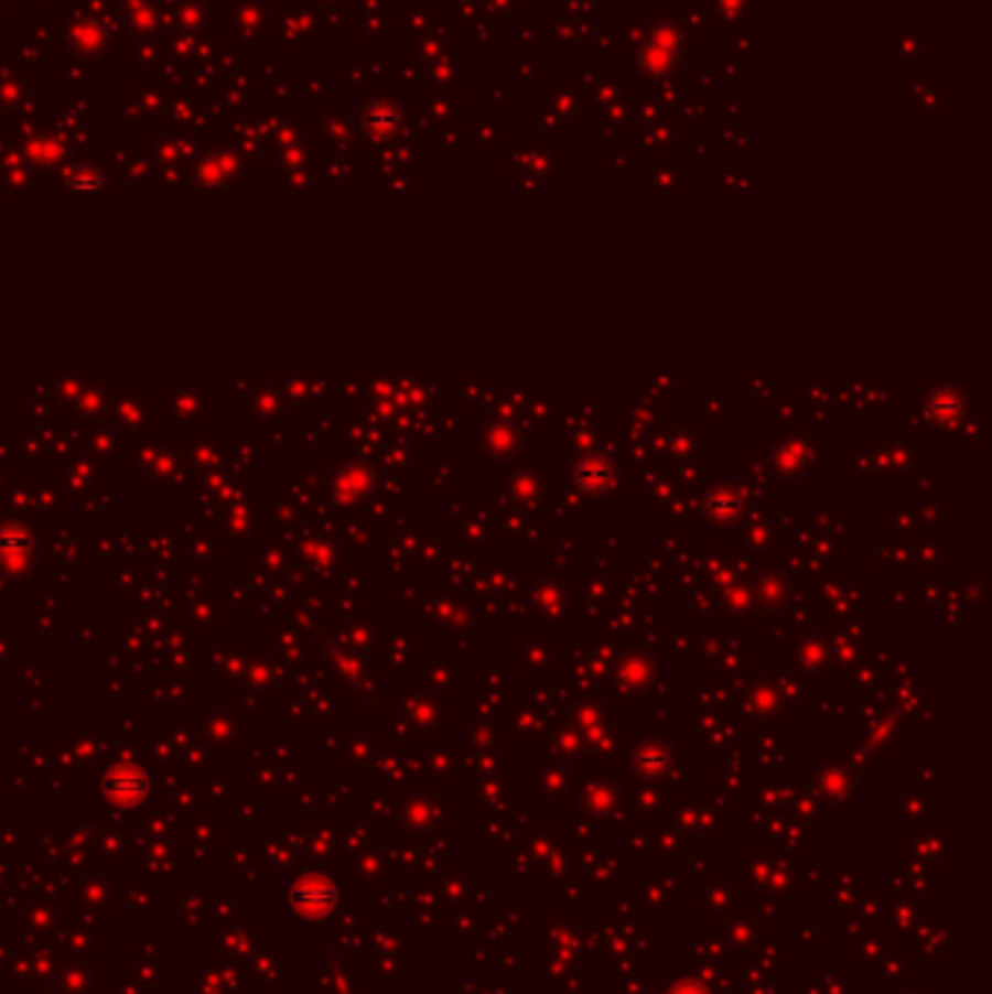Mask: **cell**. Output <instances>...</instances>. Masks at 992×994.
Wrapping results in <instances>:
<instances>
[{
    "label": "cell",
    "instance_id": "1",
    "mask_svg": "<svg viewBox=\"0 0 992 994\" xmlns=\"http://www.w3.org/2000/svg\"><path fill=\"white\" fill-rule=\"evenodd\" d=\"M681 41H684L681 30L672 24L670 18H655V24H646L638 56L629 67H635L644 79H664L678 65Z\"/></svg>",
    "mask_w": 992,
    "mask_h": 994
},
{
    "label": "cell",
    "instance_id": "2",
    "mask_svg": "<svg viewBox=\"0 0 992 994\" xmlns=\"http://www.w3.org/2000/svg\"><path fill=\"white\" fill-rule=\"evenodd\" d=\"M544 33H548L550 44L557 47V53H597L603 26L562 15H544Z\"/></svg>",
    "mask_w": 992,
    "mask_h": 994
},
{
    "label": "cell",
    "instance_id": "3",
    "mask_svg": "<svg viewBox=\"0 0 992 994\" xmlns=\"http://www.w3.org/2000/svg\"><path fill=\"white\" fill-rule=\"evenodd\" d=\"M676 15L681 18V26H684L690 39H713V15H710L708 0H678Z\"/></svg>",
    "mask_w": 992,
    "mask_h": 994
},
{
    "label": "cell",
    "instance_id": "4",
    "mask_svg": "<svg viewBox=\"0 0 992 994\" xmlns=\"http://www.w3.org/2000/svg\"><path fill=\"white\" fill-rule=\"evenodd\" d=\"M544 111L557 114L568 122H580V99H576V88L565 85V82H544Z\"/></svg>",
    "mask_w": 992,
    "mask_h": 994
},
{
    "label": "cell",
    "instance_id": "5",
    "mask_svg": "<svg viewBox=\"0 0 992 994\" xmlns=\"http://www.w3.org/2000/svg\"><path fill=\"white\" fill-rule=\"evenodd\" d=\"M713 21L727 26V33L751 30V0H708Z\"/></svg>",
    "mask_w": 992,
    "mask_h": 994
},
{
    "label": "cell",
    "instance_id": "6",
    "mask_svg": "<svg viewBox=\"0 0 992 994\" xmlns=\"http://www.w3.org/2000/svg\"><path fill=\"white\" fill-rule=\"evenodd\" d=\"M367 126H370L376 134H393L399 126H402V111L393 99H379L373 105L370 114H367Z\"/></svg>",
    "mask_w": 992,
    "mask_h": 994
},
{
    "label": "cell",
    "instance_id": "7",
    "mask_svg": "<svg viewBox=\"0 0 992 994\" xmlns=\"http://www.w3.org/2000/svg\"><path fill=\"white\" fill-rule=\"evenodd\" d=\"M608 0H557V15L573 18V21H591L605 15Z\"/></svg>",
    "mask_w": 992,
    "mask_h": 994
},
{
    "label": "cell",
    "instance_id": "8",
    "mask_svg": "<svg viewBox=\"0 0 992 994\" xmlns=\"http://www.w3.org/2000/svg\"><path fill=\"white\" fill-rule=\"evenodd\" d=\"M484 7L489 9V15L504 24H525L527 18V0H484Z\"/></svg>",
    "mask_w": 992,
    "mask_h": 994
}]
</instances>
